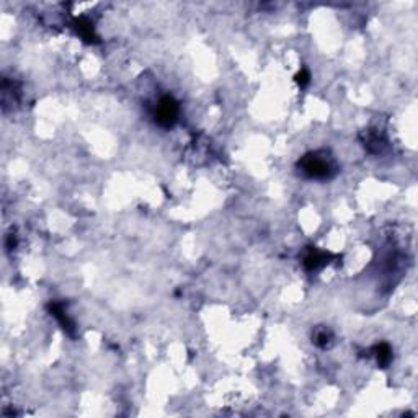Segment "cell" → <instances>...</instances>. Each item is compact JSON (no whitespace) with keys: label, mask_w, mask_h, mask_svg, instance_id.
<instances>
[{"label":"cell","mask_w":418,"mask_h":418,"mask_svg":"<svg viewBox=\"0 0 418 418\" xmlns=\"http://www.w3.org/2000/svg\"><path fill=\"white\" fill-rule=\"evenodd\" d=\"M299 168L309 178L325 180L335 173V165L328 157L320 155L319 152L307 154L299 160Z\"/></svg>","instance_id":"1"},{"label":"cell","mask_w":418,"mask_h":418,"mask_svg":"<svg viewBox=\"0 0 418 418\" xmlns=\"http://www.w3.org/2000/svg\"><path fill=\"white\" fill-rule=\"evenodd\" d=\"M178 103H176L172 96H162L155 105L154 110V118L155 123L162 128H172L173 124L178 120Z\"/></svg>","instance_id":"2"},{"label":"cell","mask_w":418,"mask_h":418,"mask_svg":"<svg viewBox=\"0 0 418 418\" xmlns=\"http://www.w3.org/2000/svg\"><path fill=\"white\" fill-rule=\"evenodd\" d=\"M49 310H51V314L59 320V324L62 325V328H64V330H67L69 333L74 332V324L70 322V319L66 315L62 306H59L57 302H52V304H49Z\"/></svg>","instance_id":"3"},{"label":"cell","mask_w":418,"mask_h":418,"mask_svg":"<svg viewBox=\"0 0 418 418\" xmlns=\"http://www.w3.org/2000/svg\"><path fill=\"white\" fill-rule=\"evenodd\" d=\"M75 28H77V33L82 36L85 41L92 43V41H96V36H95V31H93V25L90 20L87 18H78L77 23H75Z\"/></svg>","instance_id":"4"},{"label":"cell","mask_w":418,"mask_h":418,"mask_svg":"<svg viewBox=\"0 0 418 418\" xmlns=\"http://www.w3.org/2000/svg\"><path fill=\"white\" fill-rule=\"evenodd\" d=\"M374 353H376V358H377V363L381 368H387L389 363L392 361V350H390V346L387 343H381L374 348Z\"/></svg>","instance_id":"5"},{"label":"cell","mask_w":418,"mask_h":418,"mask_svg":"<svg viewBox=\"0 0 418 418\" xmlns=\"http://www.w3.org/2000/svg\"><path fill=\"white\" fill-rule=\"evenodd\" d=\"M325 263V253L317 252V250H310L306 256H304V265L307 270H317L319 266H322Z\"/></svg>","instance_id":"6"},{"label":"cell","mask_w":418,"mask_h":418,"mask_svg":"<svg viewBox=\"0 0 418 418\" xmlns=\"http://www.w3.org/2000/svg\"><path fill=\"white\" fill-rule=\"evenodd\" d=\"M364 146H366L371 152H381L384 147V141L379 137L377 132L366 131V137H364Z\"/></svg>","instance_id":"7"},{"label":"cell","mask_w":418,"mask_h":418,"mask_svg":"<svg viewBox=\"0 0 418 418\" xmlns=\"http://www.w3.org/2000/svg\"><path fill=\"white\" fill-rule=\"evenodd\" d=\"M330 340H332V333H330V330H327V328H320V330H317L314 335V342L319 346H327L328 343H330Z\"/></svg>","instance_id":"8"},{"label":"cell","mask_w":418,"mask_h":418,"mask_svg":"<svg viewBox=\"0 0 418 418\" xmlns=\"http://www.w3.org/2000/svg\"><path fill=\"white\" fill-rule=\"evenodd\" d=\"M309 80H310V75L307 70H301V72L296 75V82L301 85V87H306L309 84Z\"/></svg>","instance_id":"9"}]
</instances>
